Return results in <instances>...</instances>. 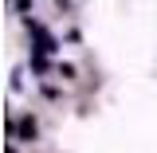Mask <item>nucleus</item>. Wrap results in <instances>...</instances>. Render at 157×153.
Listing matches in <instances>:
<instances>
[{
	"label": "nucleus",
	"mask_w": 157,
	"mask_h": 153,
	"mask_svg": "<svg viewBox=\"0 0 157 153\" xmlns=\"http://www.w3.org/2000/svg\"><path fill=\"white\" fill-rule=\"evenodd\" d=\"M20 134L32 137V134H36V122H32V118H24V122H20Z\"/></svg>",
	"instance_id": "1"
}]
</instances>
